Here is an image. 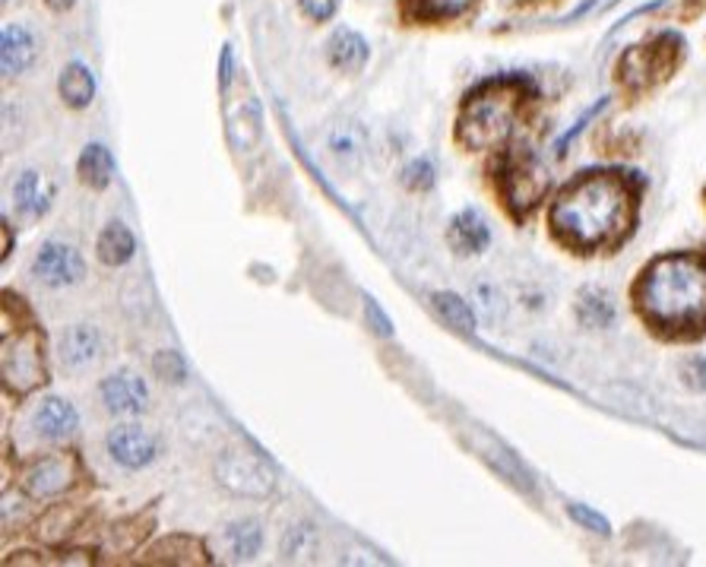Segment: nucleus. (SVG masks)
Listing matches in <instances>:
<instances>
[{
	"mask_svg": "<svg viewBox=\"0 0 706 567\" xmlns=\"http://www.w3.org/2000/svg\"><path fill=\"white\" fill-rule=\"evenodd\" d=\"M640 190L624 171H587L558 190L551 203V235L570 251H612L634 232Z\"/></svg>",
	"mask_w": 706,
	"mask_h": 567,
	"instance_id": "f257e3e1",
	"label": "nucleus"
},
{
	"mask_svg": "<svg viewBox=\"0 0 706 567\" xmlns=\"http://www.w3.org/2000/svg\"><path fill=\"white\" fill-rule=\"evenodd\" d=\"M640 317L672 339H694L706 330V254L672 251L662 254L634 283Z\"/></svg>",
	"mask_w": 706,
	"mask_h": 567,
	"instance_id": "f03ea898",
	"label": "nucleus"
},
{
	"mask_svg": "<svg viewBox=\"0 0 706 567\" xmlns=\"http://www.w3.org/2000/svg\"><path fill=\"white\" fill-rule=\"evenodd\" d=\"M533 98H536V90L523 76L485 80L463 98V108L456 118V140L470 153L504 146L529 115Z\"/></svg>",
	"mask_w": 706,
	"mask_h": 567,
	"instance_id": "7ed1b4c3",
	"label": "nucleus"
},
{
	"mask_svg": "<svg viewBox=\"0 0 706 567\" xmlns=\"http://www.w3.org/2000/svg\"><path fill=\"white\" fill-rule=\"evenodd\" d=\"M684 64V39L675 32H662L656 39H646L640 45L628 48L614 67V83L628 95V102H636L662 83H668L675 71Z\"/></svg>",
	"mask_w": 706,
	"mask_h": 567,
	"instance_id": "20e7f679",
	"label": "nucleus"
},
{
	"mask_svg": "<svg viewBox=\"0 0 706 567\" xmlns=\"http://www.w3.org/2000/svg\"><path fill=\"white\" fill-rule=\"evenodd\" d=\"M0 378H3V390L13 393V397H25V393L39 390L45 384V336L32 321L3 330V339H0Z\"/></svg>",
	"mask_w": 706,
	"mask_h": 567,
	"instance_id": "39448f33",
	"label": "nucleus"
},
{
	"mask_svg": "<svg viewBox=\"0 0 706 567\" xmlns=\"http://www.w3.org/2000/svg\"><path fill=\"white\" fill-rule=\"evenodd\" d=\"M497 181H500V197H504L507 210L517 219L533 213L536 203L548 193V171L536 156H529L523 149H514V153L504 156Z\"/></svg>",
	"mask_w": 706,
	"mask_h": 567,
	"instance_id": "423d86ee",
	"label": "nucleus"
},
{
	"mask_svg": "<svg viewBox=\"0 0 706 567\" xmlns=\"http://www.w3.org/2000/svg\"><path fill=\"white\" fill-rule=\"evenodd\" d=\"M215 482L235 497L266 501L276 495V473L247 450H225L215 460Z\"/></svg>",
	"mask_w": 706,
	"mask_h": 567,
	"instance_id": "0eeeda50",
	"label": "nucleus"
},
{
	"mask_svg": "<svg viewBox=\"0 0 706 567\" xmlns=\"http://www.w3.org/2000/svg\"><path fill=\"white\" fill-rule=\"evenodd\" d=\"M80 482V460L71 450H54L35 456L23 473H20V492L32 501H51V497L67 495Z\"/></svg>",
	"mask_w": 706,
	"mask_h": 567,
	"instance_id": "6e6552de",
	"label": "nucleus"
},
{
	"mask_svg": "<svg viewBox=\"0 0 706 567\" xmlns=\"http://www.w3.org/2000/svg\"><path fill=\"white\" fill-rule=\"evenodd\" d=\"M32 276L39 283L54 285V288L76 285L86 276V261H83V254L73 244L48 241V244H42V251L35 254V261H32Z\"/></svg>",
	"mask_w": 706,
	"mask_h": 567,
	"instance_id": "1a4fd4ad",
	"label": "nucleus"
},
{
	"mask_svg": "<svg viewBox=\"0 0 706 567\" xmlns=\"http://www.w3.org/2000/svg\"><path fill=\"white\" fill-rule=\"evenodd\" d=\"M108 456L118 463L120 470H146L149 463H156L159 456V441L140 426H120L108 434L105 441Z\"/></svg>",
	"mask_w": 706,
	"mask_h": 567,
	"instance_id": "9d476101",
	"label": "nucleus"
},
{
	"mask_svg": "<svg viewBox=\"0 0 706 567\" xmlns=\"http://www.w3.org/2000/svg\"><path fill=\"white\" fill-rule=\"evenodd\" d=\"M102 393V402L112 416H140L149 406V387L146 380L130 375V371H118V375H108L98 387Z\"/></svg>",
	"mask_w": 706,
	"mask_h": 567,
	"instance_id": "9b49d317",
	"label": "nucleus"
},
{
	"mask_svg": "<svg viewBox=\"0 0 706 567\" xmlns=\"http://www.w3.org/2000/svg\"><path fill=\"white\" fill-rule=\"evenodd\" d=\"M39 57V39L35 32L23 23H13L3 29L0 35V64L7 76H20L25 73Z\"/></svg>",
	"mask_w": 706,
	"mask_h": 567,
	"instance_id": "f8f14e48",
	"label": "nucleus"
},
{
	"mask_svg": "<svg viewBox=\"0 0 706 567\" xmlns=\"http://www.w3.org/2000/svg\"><path fill=\"white\" fill-rule=\"evenodd\" d=\"M143 561H149V565H210V552H207V545L200 543V539H193V536H166V539H159L156 545H149L146 548V555H143Z\"/></svg>",
	"mask_w": 706,
	"mask_h": 567,
	"instance_id": "ddd939ff",
	"label": "nucleus"
},
{
	"mask_svg": "<svg viewBox=\"0 0 706 567\" xmlns=\"http://www.w3.org/2000/svg\"><path fill=\"white\" fill-rule=\"evenodd\" d=\"M263 134V112H260L257 98H244L229 108L225 115V137L232 143L235 153H247L254 149Z\"/></svg>",
	"mask_w": 706,
	"mask_h": 567,
	"instance_id": "4468645a",
	"label": "nucleus"
},
{
	"mask_svg": "<svg viewBox=\"0 0 706 567\" xmlns=\"http://www.w3.org/2000/svg\"><path fill=\"white\" fill-rule=\"evenodd\" d=\"M98 355H102V333L89 327V324L67 327L57 339V358L67 368H89Z\"/></svg>",
	"mask_w": 706,
	"mask_h": 567,
	"instance_id": "2eb2a0df",
	"label": "nucleus"
},
{
	"mask_svg": "<svg viewBox=\"0 0 706 567\" xmlns=\"http://www.w3.org/2000/svg\"><path fill=\"white\" fill-rule=\"evenodd\" d=\"M76 426H80V416H76V409H73L64 397H48V400H42V406L35 409V416H32L35 434H39V438H48V441H64V438H71L73 431H76Z\"/></svg>",
	"mask_w": 706,
	"mask_h": 567,
	"instance_id": "dca6fc26",
	"label": "nucleus"
},
{
	"mask_svg": "<svg viewBox=\"0 0 706 567\" xmlns=\"http://www.w3.org/2000/svg\"><path fill=\"white\" fill-rule=\"evenodd\" d=\"M54 188L45 181L42 171H23L13 185V207L23 219H42L51 210Z\"/></svg>",
	"mask_w": 706,
	"mask_h": 567,
	"instance_id": "f3484780",
	"label": "nucleus"
},
{
	"mask_svg": "<svg viewBox=\"0 0 706 567\" xmlns=\"http://www.w3.org/2000/svg\"><path fill=\"white\" fill-rule=\"evenodd\" d=\"M447 241L450 248L463 258H472V254H482L492 241V232L485 225V219L475 213V210H463L460 216L450 219L447 229Z\"/></svg>",
	"mask_w": 706,
	"mask_h": 567,
	"instance_id": "a211bd4d",
	"label": "nucleus"
},
{
	"mask_svg": "<svg viewBox=\"0 0 706 567\" xmlns=\"http://www.w3.org/2000/svg\"><path fill=\"white\" fill-rule=\"evenodd\" d=\"M327 57H330V64L339 73H358L365 71V64L371 57V48L365 42V35H358L352 29H339L330 39Z\"/></svg>",
	"mask_w": 706,
	"mask_h": 567,
	"instance_id": "6ab92c4d",
	"label": "nucleus"
},
{
	"mask_svg": "<svg viewBox=\"0 0 706 567\" xmlns=\"http://www.w3.org/2000/svg\"><path fill=\"white\" fill-rule=\"evenodd\" d=\"M95 254L105 266H124L137 254V238L124 222H108L95 238Z\"/></svg>",
	"mask_w": 706,
	"mask_h": 567,
	"instance_id": "aec40b11",
	"label": "nucleus"
},
{
	"mask_svg": "<svg viewBox=\"0 0 706 567\" xmlns=\"http://www.w3.org/2000/svg\"><path fill=\"white\" fill-rule=\"evenodd\" d=\"M475 0H400L402 17L409 23H447L470 10Z\"/></svg>",
	"mask_w": 706,
	"mask_h": 567,
	"instance_id": "412c9836",
	"label": "nucleus"
},
{
	"mask_svg": "<svg viewBox=\"0 0 706 567\" xmlns=\"http://www.w3.org/2000/svg\"><path fill=\"white\" fill-rule=\"evenodd\" d=\"M76 175L86 188L105 190L115 178V156L108 153V146L102 143H89L83 153H80V162H76Z\"/></svg>",
	"mask_w": 706,
	"mask_h": 567,
	"instance_id": "4be33fe9",
	"label": "nucleus"
},
{
	"mask_svg": "<svg viewBox=\"0 0 706 567\" xmlns=\"http://www.w3.org/2000/svg\"><path fill=\"white\" fill-rule=\"evenodd\" d=\"M83 507L80 504H54L42 521L35 523V536L48 545H61L80 529Z\"/></svg>",
	"mask_w": 706,
	"mask_h": 567,
	"instance_id": "5701e85b",
	"label": "nucleus"
},
{
	"mask_svg": "<svg viewBox=\"0 0 706 567\" xmlns=\"http://www.w3.org/2000/svg\"><path fill=\"white\" fill-rule=\"evenodd\" d=\"M57 93L64 98V105L67 108H89L95 98V76L93 71L86 67V64H80V61H73L64 67L61 73V80H57Z\"/></svg>",
	"mask_w": 706,
	"mask_h": 567,
	"instance_id": "b1692460",
	"label": "nucleus"
},
{
	"mask_svg": "<svg viewBox=\"0 0 706 567\" xmlns=\"http://www.w3.org/2000/svg\"><path fill=\"white\" fill-rule=\"evenodd\" d=\"M327 146H330V156L346 168L361 166V156H365V137L355 124H336L327 134Z\"/></svg>",
	"mask_w": 706,
	"mask_h": 567,
	"instance_id": "393cba45",
	"label": "nucleus"
},
{
	"mask_svg": "<svg viewBox=\"0 0 706 567\" xmlns=\"http://www.w3.org/2000/svg\"><path fill=\"white\" fill-rule=\"evenodd\" d=\"M577 317L580 324H587L589 330H602L614 324V305L612 298L599 288H587L577 302Z\"/></svg>",
	"mask_w": 706,
	"mask_h": 567,
	"instance_id": "a878e982",
	"label": "nucleus"
},
{
	"mask_svg": "<svg viewBox=\"0 0 706 567\" xmlns=\"http://www.w3.org/2000/svg\"><path fill=\"white\" fill-rule=\"evenodd\" d=\"M431 305H434V311L441 314V321L450 324V327H456V330L463 333L475 330V314H472L470 302H463L460 295H453V292H434Z\"/></svg>",
	"mask_w": 706,
	"mask_h": 567,
	"instance_id": "bb28decb",
	"label": "nucleus"
},
{
	"mask_svg": "<svg viewBox=\"0 0 706 567\" xmlns=\"http://www.w3.org/2000/svg\"><path fill=\"white\" fill-rule=\"evenodd\" d=\"M225 539H229V548H232L238 561H251L263 548V529H260L257 521H238L229 526Z\"/></svg>",
	"mask_w": 706,
	"mask_h": 567,
	"instance_id": "cd10ccee",
	"label": "nucleus"
},
{
	"mask_svg": "<svg viewBox=\"0 0 706 567\" xmlns=\"http://www.w3.org/2000/svg\"><path fill=\"white\" fill-rule=\"evenodd\" d=\"M149 533H152V514H137V517L115 523L108 529V543H112L115 552H134Z\"/></svg>",
	"mask_w": 706,
	"mask_h": 567,
	"instance_id": "c85d7f7f",
	"label": "nucleus"
},
{
	"mask_svg": "<svg viewBox=\"0 0 706 567\" xmlns=\"http://www.w3.org/2000/svg\"><path fill=\"white\" fill-rule=\"evenodd\" d=\"M482 456L495 466L497 473L504 475L507 482H514L517 485L519 492H533V479H529V473L519 466V460L510 453V450H504V448H497V444H488V448H482Z\"/></svg>",
	"mask_w": 706,
	"mask_h": 567,
	"instance_id": "c756f323",
	"label": "nucleus"
},
{
	"mask_svg": "<svg viewBox=\"0 0 706 567\" xmlns=\"http://www.w3.org/2000/svg\"><path fill=\"white\" fill-rule=\"evenodd\" d=\"M152 375L159 380H166V384H185V378H188V365H185L181 353H175V349H159V353L152 355Z\"/></svg>",
	"mask_w": 706,
	"mask_h": 567,
	"instance_id": "7c9ffc66",
	"label": "nucleus"
},
{
	"mask_svg": "<svg viewBox=\"0 0 706 567\" xmlns=\"http://www.w3.org/2000/svg\"><path fill=\"white\" fill-rule=\"evenodd\" d=\"M402 185L415 193H424V190L434 188V166L428 159H415L409 166L402 168Z\"/></svg>",
	"mask_w": 706,
	"mask_h": 567,
	"instance_id": "2f4dec72",
	"label": "nucleus"
},
{
	"mask_svg": "<svg viewBox=\"0 0 706 567\" xmlns=\"http://www.w3.org/2000/svg\"><path fill=\"white\" fill-rule=\"evenodd\" d=\"M567 514H570V521L580 523L583 529L596 533V536H609L612 533V523L605 521L602 514H596L587 504H567Z\"/></svg>",
	"mask_w": 706,
	"mask_h": 567,
	"instance_id": "473e14b6",
	"label": "nucleus"
},
{
	"mask_svg": "<svg viewBox=\"0 0 706 567\" xmlns=\"http://www.w3.org/2000/svg\"><path fill=\"white\" fill-rule=\"evenodd\" d=\"M682 380H684V387H691L694 393H704L706 390V358L704 355H691V358H684Z\"/></svg>",
	"mask_w": 706,
	"mask_h": 567,
	"instance_id": "72a5a7b5",
	"label": "nucleus"
},
{
	"mask_svg": "<svg viewBox=\"0 0 706 567\" xmlns=\"http://www.w3.org/2000/svg\"><path fill=\"white\" fill-rule=\"evenodd\" d=\"M314 543V529L310 526H292L288 533H285V543H283V552L288 558H298V555H305L307 548Z\"/></svg>",
	"mask_w": 706,
	"mask_h": 567,
	"instance_id": "f704fd0d",
	"label": "nucleus"
},
{
	"mask_svg": "<svg viewBox=\"0 0 706 567\" xmlns=\"http://www.w3.org/2000/svg\"><path fill=\"white\" fill-rule=\"evenodd\" d=\"M298 3H302V13L314 23H327L339 10V0H298Z\"/></svg>",
	"mask_w": 706,
	"mask_h": 567,
	"instance_id": "c9c22d12",
	"label": "nucleus"
},
{
	"mask_svg": "<svg viewBox=\"0 0 706 567\" xmlns=\"http://www.w3.org/2000/svg\"><path fill=\"white\" fill-rule=\"evenodd\" d=\"M605 102H609V98H599V102H596V105H589L587 112H583V118H577V124H573V127H570V130H567L565 137H561V140H558V156H565L567 153V146H570V143L577 140V137H580V130H583V127H587L589 120L596 118V115H599V112H602V108H605Z\"/></svg>",
	"mask_w": 706,
	"mask_h": 567,
	"instance_id": "e433bc0d",
	"label": "nucleus"
},
{
	"mask_svg": "<svg viewBox=\"0 0 706 567\" xmlns=\"http://www.w3.org/2000/svg\"><path fill=\"white\" fill-rule=\"evenodd\" d=\"M365 317H368V324H371V330L380 333V336H393V324H390V317L383 314V307L377 305L375 298H365Z\"/></svg>",
	"mask_w": 706,
	"mask_h": 567,
	"instance_id": "4c0bfd02",
	"label": "nucleus"
},
{
	"mask_svg": "<svg viewBox=\"0 0 706 567\" xmlns=\"http://www.w3.org/2000/svg\"><path fill=\"white\" fill-rule=\"evenodd\" d=\"M219 83H222V90L232 83V71H235V51H232V45H225L222 48V57H219Z\"/></svg>",
	"mask_w": 706,
	"mask_h": 567,
	"instance_id": "58836bf2",
	"label": "nucleus"
},
{
	"mask_svg": "<svg viewBox=\"0 0 706 567\" xmlns=\"http://www.w3.org/2000/svg\"><path fill=\"white\" fill-rule=\"evenodd\" d=\"M704 10H706V0H682V7H678V17H682L684 23H691V20H697Z\"/></svg>",
	"mask_w": 706,
	"mask_h": 567,
	"instance_id": "ea45409f",
	"label": "nucleus"
},
{
	"mask_svg": "<svg viewBox=\"0 0 706 567\" xmlns=\"http://www.w3.org/2000/svg\"><path fill=\"white\" fill-rule=\"evenodd\" d=\"M10 254H13V229L10 222H3V261H10Z\"/></svg>",
	"mask_w": 706,
	"mask_h": 567,
	"instance_id": "a19ab883",
	"label": "nucleus"
},
{
	"mask_svg": "<svg viewBox=\"0 0 706 567\" xmlns=\"http://www.w3.org/2000/svg\"><path fill=\"white\" fill-rule=\"evenodd\" d=\"M73 3H76V0H45V7L48 10H54V13H67Z\"/></svg>",
	"mask_w": 706,
	"mask_h": 567,
	"instance_id": "79ce46f5",
	"label": "nucleus"
},
{
	"mask_svg": "<svg viewBox=\"0 0 706 567\" xmlns=\"http://www.w3.org/2000/svg\"><path fill=\"white\" fill-rule=\"evenodd\" d=\"M510 7H545V3H558V0H507Z\"/></svg>",
	"mask_w": 706,
	"mask_h": 567,
	"instance_id": "37998d69",
	"label": "nucleus"
}]
</instances>
